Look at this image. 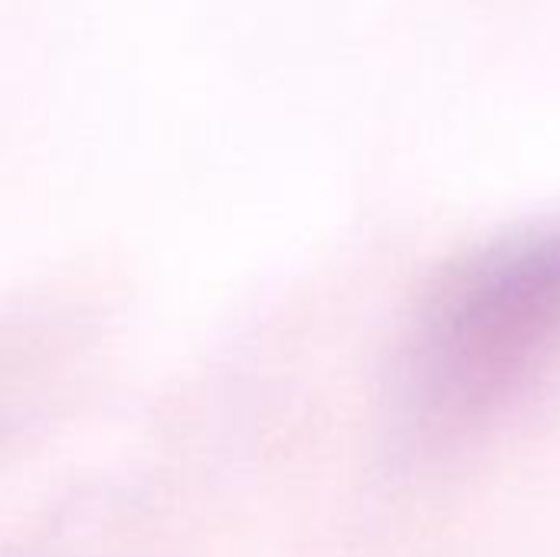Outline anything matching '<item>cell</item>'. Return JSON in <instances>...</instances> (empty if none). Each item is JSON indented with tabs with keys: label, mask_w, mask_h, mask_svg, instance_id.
Masks as SVG:
<instances>
[{
	"label": "cell",
	"mask_w": 560,
	"mask_h": 557,
	"mask_svg": "<svg viewBox=\"0 0 560 557\" xmlns=\"http://www.w3.org/2000/svg\"><path fill=\"white\" fill-rule=\"evenodd\" d=\"M560 348V227L515 233L459 263L430 295L410 355L423 423L495 414Z\"/></svg>",
	"instance_id": "cell-1"
}]
</instances>
